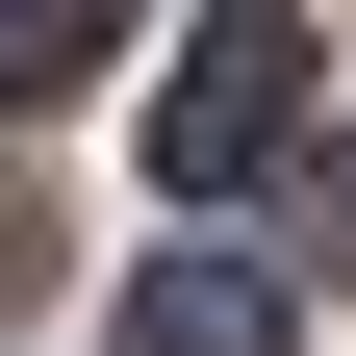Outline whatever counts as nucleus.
Here are the masks:
<instances>
[{
  "instance_id": "nucleus-3",
  "label": "nucleus",
  "mask_w": 356,
  "mask_h": 356,
  "mask_svg": "<svg viewBox=\"0 0 356 356\" xmlns=\"http://www.w3.org/2000/svg\"><path fill=\"white\" fill-rule=\"evenodd\" d=\"M102 51H127V0H0V102H76Z\"/></svg>"
},
{
  "instance_id": "nucleus-2",
  "label": "nucleus",
  "mask_w": 356,
  "mask_h": 356,
  "mask_svg": "<svg viewBox=\"0 0 356 356\" xmlns=\"http://www.w3.org/2000/svg\"><path fill=\"white\" fill-rule=\"evenodd\" d=\"M127 356H305V305L254 280V254H153V280H127Z\"/></svg>"
},
{
  "instance_id": "nucleus-1",
  "label": "nucleus",
  "mask_w": 356,
  "mask_h": 356,
  "mask_svg": "<svg viewBox=\"0 0 356 356\" xmlns=\"http://www.w3.org/2000/svg\"><path fill=\"white\" fill-rule=\"evenodd\" d=\"M305 76H331V51H305L280 0H229V26L178 51V102H153V178H178V204H254V178L305 153Z\"/></svg>"
}]
</instances>
